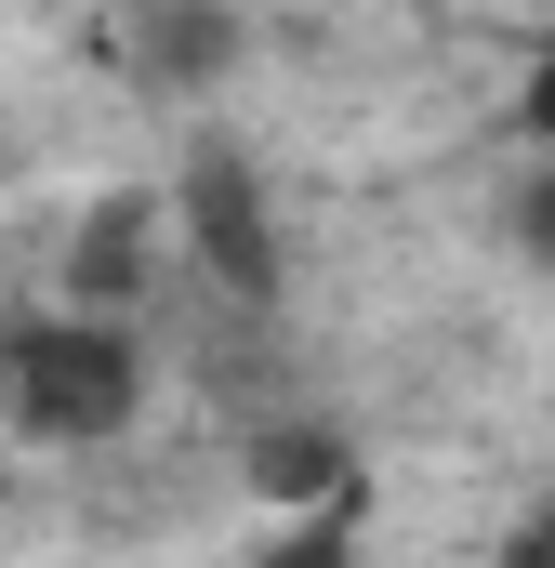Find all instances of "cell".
Here are the masks:
<instances>
[{"label":"cell","mask_w":555,"mask_h":568,"mask_svg":"<svg viewBox=\"0 0 555 568\" xmlns=\"http://www.w3.org/2000/svg\"><path fill=\"white\" fill-rule=\"evenodd\" d=\"M145 384H159V357H145L133 317H107V304H40V317L0 331V410H13V436H40V449L133 436Z\"/></svg>","instance_id":"obj_1"},{"label":"cell","mask_w":555,"mask_h":568,"mask_svg":"<svg viewBox=\"0 0 555 568\" xmlns=\"http://www.w3.org/2000/svg\"><path fill=\"white\" fill-rule=\"evenodd\" d=\"M172 212H185V252H199V265H212L225 291H278V225L252 212V172H225V159H199Z\"/></svg>","instance_id":"obj_2"},{"label":"cell","mask_w":555,"mask_h":568,"mask_svg":"<svg viewBox=\"0 0 555 568\" xmlns=\"http://www.w3.org/2000/svg\"><path fill=\"white\" fill-rule=\"evenodd\" d=\"M503 239L555 278V145H529V172H516V199H503Z\"/></svg>","instance_id":"obj_3"},{"label":"cell","mask_w":555,"mask_h":568,"mask_svg":"<svg viewBox=\"0 0 555 568\" xmlns=\"http://www.w3.org/2000/svg\"><path fill=\"white\" fill-rule=\"evenodd\" d=\"M516 133H529V145H555V40L529 53V80H516Z\"/></svg>","instance_id":"obj_4"}]
</instances>
